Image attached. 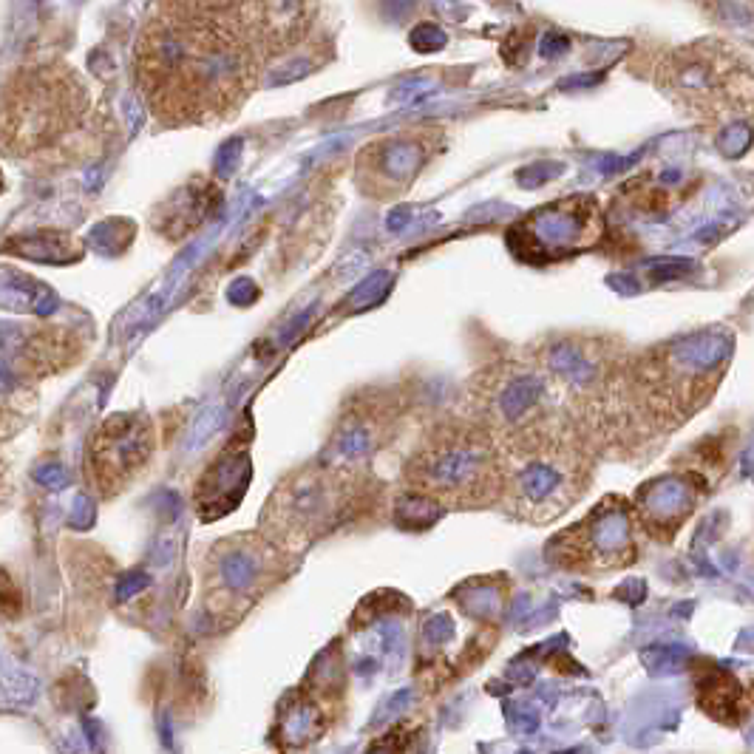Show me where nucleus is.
<instances>
[{
  "instance_id": "f257e3e1",
  "label": "nucleus",
  "mask_w": 754,
  "mask_h": 754,
  "mask_svg": "<svg viewBox=\"0 0 754 754\" xmlns=\"http://www.w3.org/2000/svg\"><path fill=\"white\" fill-rule=\"evenodd\" d=\"M267 63L227 18L154 12L134 43V83L162 128L233 120Z\"/></svg>"
},
{
  "instance_id": "f03ea898",
  "label": "nucleus",
  "mask_w": 754,
  "mask_h": 754,
  "mask_svg": "<svg viewBox=\"0 0 754 754\" xmlns=\"http://www.w3.org/2000/svg\"><path fill=\"white\" fill-rule=\"evenodd\" d=\"M105 137L86 77L60 60H35L0 86V156L29 168H66Z\"/></svg>"
},
{
  "instance_id": "7ed1b4c3",
  "label": "nucleus",
  "mask_w": 754,
  "mask_h": 754,
  "mask_svg": "<svg viewBox=\"0 0 754 754\" xmlns=\"http://www.w3.org/2000/svg\"><path fill=\"white\" fill-rule=\"evenodd\" d=\"M499 508L531 525H548L579 505L596 474V446L579 426L539 431L502 443Z\"/></svg>"
},
{
  "instance_id": "20e7f679",
  "label": "nucleus",
  "mask_w": 754,
  "mask_h": 754,
  "mask_svg": "<svg viewBox=\"0 0 754 754\" xmlns=\"http://www.w3.org/2000/svg\"><path fill=\"white\" fill-rule=\"evenodd\" d=\"M414 497L448 511L494 508L502 499V448L480 420L448 417L434 423L403 465Z\"/></svg>"
},
{
  "instance_id": "39448f33",
  "label": "nucleus",
  "mask_w": 754,
  "mask_h": 754,
  "mask_svg": "<svg viewBox=\"0 0 754 754\" xmlns=\"http://www.w3.org/2000/svg\"><path fill=\"white\" fill-rule=\"evenodd\" d=\"M726 349L712 338L658 346L644 358L627 360V395L635 440L669 434L701 409L718 389Z\"/></svg>"
},
{
  "instance_id": "423d86ee",
  "label": "nucleus",
  "mask_w": 754,
  "mask_h": 754,
  "mask_svg": "<svg viewBox=\"0 0 754 754\" xmlns=\"http://www.w3.org/2000/svg\"><path fill=\"white\" fill-rule=\"evenodd\" d=\"M366 499L369 477L358 463L307 465L278 482L261 514V533L290 553L338 531Z\"/></svg>"
},
{
  "instance_id": "0eeeda50",
  "label": "nucleus",
  "mask_w": 754,
  "mask_h": 754,
  "mask_svg": "<svg viewBox=\"0 0 754 754\" xmlns=\"http://www.w3.org/2000/svg\"><path fill=\"white\" fill-rule=\"evenodd\" d=\"M638 519L627 499L607 497L548 545V562L570 573L604 576L638 559Z\"/></svg>"
},
{
  "instance_id": "6e6552de",
  "label": "nucleus",
  "mask_w": 754,
  "mask_h": 754,
  "mask_svg": "<svg viewBox=\"0 0 754 754\" xmlns=\"http://www.w3.org/2000/svg\"><path fill=\"white\" fill-rule=\"evenodd\" d=\"M156 448L148 414H108L86 446V482L103 499L122 494L148 465Z\"/></svg>"
},
{
  "instance_id": "1a4fd4ad",
  "label": "nucleus",
  "mask_w": 754,
  "mask_h": 754,
  "mask_svg": "<svg viewBox=\"0 0 754 754\" xmlns=\"http://www.w3.org/2000/svg\"><path fill=\"white\" fill-rule=\"evenodd\" d=\"M667 86L701 108H743L754 103V74L749 66H737V60L718 46H695L684 49L669 60Z\"/></svg>"
},
{
  "instance_id": "9d476101",
  "label": "nucleus",
  "mask_w": 754,
  "mask_h": 754,
  "mask_svg": "<svg viewBox=\"0 0 754 754\" xmlns=\"http://www.w3.org/2000/svg\"><path fill=\"white\" fill-rule=\"evenodd\" d=\"M315 18L318 0H239L227 20L264 63H273L312 35Z\"/></svg>"
},
{
  "instance_id": "9b49d317",
  "label": "nucleus",
  "mask_w": 754,
  "mask_h": 754,
  "mask_svg": "<svg viewBox=\"0 0 754 754\" xmlns=\"http://www.w3.org/2000/svg\"><path fill=\"white\" fill-rule=\"evenodd\" d=\"M429 154L431 142L423 134L377 139L358 154V185L366 196L395 199L412 188Z\"/></svg>"
},
{
  "instance_id": "f8f14e48",
  "label": "nucleus",
  "mask_w": 754,
  "mask_h": 754,
  "mask_svg": "<svg viewBox=\"0 0 754 754\" xmlns=\"http://www.w3.org/2000/svg\"><path fill=\"white\" fill-rule=\"evenodd\" d=\"M599 207L593 199H565L536 210L531 219L516 227L528 241V250L545 258H556L567 250H579L590 241V224L599 222Z\"/></svg>"
},
{
  "instance_id": "ddd939ff",
  "label": "nucleus",
  "mask_w": 754,
  "mask_h": 754,
  "mask_svg": "<svg viewBox=\"0 0 754 754\" xmlns=\"http://www.w3.org/2000/svg\"><path fill=\"white\" fill-rule=\"evenodd\" d=\"M698 494H701V488H695L692 477H684V474L647 482V488L638 491L633 502L638 528L661 542L672 539L695 511Z\"/></svg>"
},
{
  "instance_id": "4468645a",
  "label": "nucleus",
  "mask_w": 754,
  "mask_h": 754,
  "mask_svg": "<svg viewBox=\"0 0 754 754\" xmlns=\"http://www.w3.org/2000/svg\"><path fill=\"white\" fill-rule=\"evenodd\" d=\"M3 358L12 363L26 383H35L43 375H57L80 358V343L74 341L66 326L37 324L32 332H23L15 349H3Z\"/></svg>"
},
{
  "instance_id": "2eb2a0df",
  "label": "nucleus",
  "mask_w": 754,
  "mask_h": 754,
  "mask_svg": "<svg viewBox=\"0 0 754 754\" xmlns=\"http://www.w3.org/2000/svg\"><path fill=\"white\" fill-rule=\"evenodd\" d=\"M26 380L12 369V363L0 360V440L12 437L26 423Z\"/></svg>"
},
{
  "instance_id": "dca6fc26",
  "label": "nucleus",
  "mask_w": 754,
  "mask_h": 754,
  "mask_svg": "<svg viewBox=\"0 0 754 754\" xmlns=\"http://www.w3.org/2000/svg\"><path fill=\"white\" fill-rule=\"evenodd\" d=\"M698 692H701L706 715L726 720V723H735V712H740V686L735 684L732 675L712 669Z\"/></svg>"
},
{
  "instance_id": "f3484780",
  "label": "nucleus",
  "mask_w": 754,
  "mask_h": 754,
  "mask_svg": "<svg viewBox=\"0 0 754 754\" xmlns=\"http://www.w3.org/2000/svg\"><path fill=\"white\" fill-rule=\"evenodd\" d=\"M239 0H156V12L196 15V18H230Z\"/></svg>"
},
{
  "instance_id": "a211bd4d",
  "label": "nucleus",
  "mask_w": 754,
  "mask_h": 754,
  "mask_svg": "<svg viewBox=\"0 0 754 754\" xmlns=\"http://www.w3.org/2000/svg\"><path fill=\"white\" fill-rule=\"evenodd\" d=\"M412 43L420 52H434V49H443V46H446V32L437 29L434 23H423V26L412 35Z\"/></svg>"
},
{
  "instance_id": "6ab92c4d",
  "label": "nucleus",
  "mask_w": 754,
  "mask_h": 754,
  "mask_svg": "<svg viewBox=\"0 0 754 754\" xmlns=\"http://www.w3.org/2000/svg\"><path fill=\"white\" fill-rule=\"evenodd\" d=\"M570 49V40L565 35H559V32H550L542 40V49L539 52L545 54V57H559V54H565Z\"/></svg>"
}]
</instances>
